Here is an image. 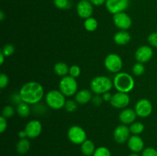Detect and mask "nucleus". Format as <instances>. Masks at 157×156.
Returning <instances> with one entry per match:
<instances>
[{
	"label": "nucleus",
	"instance_id": "obj_43",
	"mask_svg": "<svg viewBox=\"0 0 157 156\" xmlns=\"http://www.w3.org/2000/svg\"><path fill=\"white\" fill-rule=\"evenodd\" d=\"M128 156H141V155H140L139 154H138V153H132V154H130V155H128Z\"/></svg>",
	"mask_w": 157,
	"mask_h": 156
},
{
	"label": "nucleus",
	"instance_id": "obj_2",
	"mask_svg": "<svg viewBox=\"0 0 157 156\" xmlns=\"http://www.w3.org/2000/svg\"><path fill=\"white\" fill-rule=\"evenodd\" d=\"M113 87L117 92L129 93L135 87L134 78L127 72H119L116 73L113 80Z\"/></svg>",
	"mask_w": 157,
	"mask_h": 156
},
{
	"label": "nucleus",
	"instance_id": "obj_34",
	"mask_svg": "<svg viewBox=\"0 0 157 156\" xmlns=\"http://www.w3.org/2000/svg\"><path fill=\"white\" fill-rule=\"evenodd\" d=\"M147 40L151 47L157 48V32H153V33L150 34Z\"/></svg>",
	"mask_w": 157,
	"mask_h": 156
},
{
	"label": "nucleus",
	"instance_id": "obj_7",
	"mask_svg": "<svg viewBox=\"0 0 157 156\" xmlns=\"http://www.w3.org/2000/svg\"><path fill=\"white\" fill-rule=\"evenodd\" d=\"M67 138L75 145H81L87 139L86 131L80 125H72L67 130Z\"/></svg>",
	"mask_w": 157,
	"mask_h": 156
},
{
	"label": "nucleus",
	"instance_id": "obj_40",
	"mask_svg": "<svg viewBox=\"0 0 157 156\" xmlns=\"http://www.w3.org/2000/svg\"><path fill=\"white\" fill-rule=\"evenodd\" d=\"M18 136L19 139H25L27 137V134H26V132L24 130H21V131L18 132Z\"/></svg>",
	"mask_w": 157,
	"mask_h": 156
},
{
	"label": "nucleus",
	"instance_id": "obj_6",
	"mask_svg": "<svg viewBox=\"0 0 157 156\" xmlns=\"http://www.w3.org/2000/svg\"><path fill=\"white\" fill-rule=\"evenodd\" d=\"M123 60L117 54L111 53L107 55L104 59V67L107 71L112 73H117L121 71L123 68Z\"/></svg>",
	"mask_w": 157,
	"mask_h": 156
},
{
	"label": "nucleus",
	"instance_id": "obj_41",
	"mask_svg": "<svg viewBox=\"0 0 157 156\" xmlns=\"http://www.w3.org/2000/svg\"><path fill=\"white\" fill-rule=\"evenodd\" d=\"M6 57L3 54L2 52H0V65H2L5 62V58Z\"/></svg>",
	"mask_w": 157,
	"mask_h": 156
},
{
	"label": "nucleus",
	"instance_id": "obj_10",
	"mask_svg": "<svg viewBox=\"0 0 157 156\" xmlns=\"http://www.w3.org/2000/svg\"><path fill=\"white\" fill-rule=\"evenodd\" d=\"M105 6L110 13L115 15L124 12L130 6V0H106Z\"/></svg>",
	"mask_w": 157,
	"mask_h": 156
},
{
	"label": "nucleus",
	"instance_id": "obj_42",
	"mask_svg": "<svg viewBox=\"0 0 157 156\" xmlns=\"http://www.w3.org/2000/svg\"><path fill=\"white\" fill-rule=\"evenodd\" d=\"M5 18H6V15H5L4 12H3V11H1V12H0V20L2 21L3 20L5 19Z\"/></svg>",
	"mask_w": 157,
	"mask_h": 156
},
{
	"label": "nucleus",
	"instance_id": "obj_20",
	"mask_svg": "<svg viewBox=\"0 0 157 156\" xmlns=\"http://www.w3.org/2000/svg\"><path fill=\"white\" fill-rule=\"evenodd\" d=\"M95 150L94 143L90 139H86L81 145V151L84 156H93Z\"/></svg>",
	"mask_w": 157,
	"mask_h": 156
},
{
	"label": "nucleus",
	"instance_id": "obj_29",
	"mask_svg": "<svg viewBox=\"0 0 157 156\" xmlns=\"http://www.w3.org/2000/svg\"><path fill=\"white\" fill-rule=\"evenodd\" d=\"M64 109L68 113H72V112H75V110L78 108V102L75 100H72V99H67L65 102V105H64Z\"/></svg>",
	"mask_w": 157,
	"mask_h": 156
},
{
	"label": "nucleus",
	"instance_id": "obj_15",
	"mask_svg": "<svg viewBox=\"0 0 157 156\" xmlns=\"http://www.w3.org/2000/svg\"><path fill=\"white\" fill-rule=\"evenodd\" d=\"M76 9L78 16L84 20L91 17L94 12L93 5L88 0H81L77 5Z\"/></svg>",
	"mask_w": 157,
	"mask_h": 156
},
{
	"label": "nucleus",
	"instance_id": "obj_21",
	"mask_svg": "<svg viewBox=\"0 0 157 156\" xmlns=\"http://www.w3.org/2000/svg\"><path fill=\"white\" fill-rule=\"evenodd\" d=\"M31 143L28 138L25 139H20L16 144L17 152L21 154H25L30 150Z\"/></svg>",
	"mask_w": 157,
	"mask_h": 156
},
{
	"label": "nucleus",
	"instance_id": "obj_14",
	"mask_svg": "<svg viewBox=\"0 0 157 156\" xmlns=\"http://www.w3.org/2000/svg\"><path fill=\"white\" fill-rule=\"evenodd\" d=\"M130 134L131 133H130L129 126L121 124L115 128L113 131V139L115 142L119 144L125 143L130 137Z\"/></svg>",
	"mask_w": 157,
	"mask_h": 156
},
{
	"label": "nucleus",
	"instance_id": "obj_28",
	"mask_svg": "<svg viewBox=\"0 0 157 156\" xmlns=\"http://www.w3.org/2000/svg\"><path fill=\"white\" fill-rule=\"evenodd\" d=\"M15 113V111L13 106H12L10 105H7L3 107L2 111V116H4L6 119H8V118H11L12 116H13Z\"/></svg>",
	"mask_w": 157,
	"mask_h": 156
},
{
	"label": "nucleus",
	"instance_id": "obj_9",
	"mask_svg": "<svg viewBox=\"0 0 157 156\" xmlns=\"http://www.w3.org/2000/svg\"><path fill=\"white\" fill-rule=\"evenodd\" d=\"M134 110L137 116L147 118L150 116L153 112V104L149 99H141L136 102Z\"/></svg>",
	"mask_w": 157,
	"mask_h": 156
},
{
	"label": "nucleus",
	"instance_id": "obj_16",
	"mask_svg": "<svg viewBox=\"0 0 157 156\" xmlns=\"http://www.w3.org/2000/svg\"><path fill=\"white\" fill-rule=\"evenodd\" d=\"M127 146L132 152L139 153L144 149V142L140 136L132 135L127 141Z\"/></svg>",
	"mask_w": 157,
	"mask_h": 156
},
{
	"label": "nucleus",
	"instance_id": "obj_36",
	"mask_svg": "<svg viewBox=\"0 0 157 156\" xmlns=\"http://www.w3.org/2000/svg\"><path fill=\"white\" fill-rule=\"evenodd\" d=\"M7 120H6V118H5L4 116H0V132L3 133L7 128Z\"/></svg>",
	"mask_w": 157,
	"mask_h": 156
},
{
	"label": "nucleus",
	"instance_id": "obj_24",
	"mask_svg": "<svg viewBox=\"0 0 157 156\" xmlns=\"http://www.w3.org/2000/svg\"><path fill=\"white\" fill-rule=\"evenodd\" d=\"M84 27L86 29V31L89 32H93L96 31L98 28V21L96 18L93 17L87 18L84 20Z\"/></svg>",
	"mask_w": 157,
	"mask_h": 156
},
{
	"label": "nucleus",
	"instance_id": "obj_31",
	"mask_svg": "<svg viewBox=\"0 0 157 156\" xmlns=\"http://www.w3.org/2000/svg\"><path fill=\"white\" fill-rule=\"evenodd\" d=\"M81 70L80 68V67L78 65H72L71 66L70 68H69V74L71 76L74 78H78V76L81 75Z\"/></svg>",
	"mask_w": 157,
	"mask_h": 156
},
{
	"label": "nucleus",
	"instance_id": "obj_30",
	"mask_svg": "<svg viewBox=\"0 0 157 156\" xmlns=\"http://www.w3.org/2000/svg\"><path fill=\"white\" fill-rule=\"evenodd\" d=\"M54 4L59 9H67L71 7L70 0H54Z\"/></svg>",
	"mask_w": 157,
	"mask_h": 156
},
{
	"label": "nucleus",
	"instance_id": "obj_11",
	"mask_svg": "<svg viewBox=\"0 0 157 156\" xmlns=\"http://www.w3.org/2000/svg\"><path fill=\"white\" fill-rule=\"evenodd\" d=\"M113 21L114 25L120 30L127 31L132 25L131 18L128 14L124 12L113 15Z\"/></svg>",
	"mask_w": 157,
	"mask_h": 156
},
{
	"label": "nucleus",
	"instance_id": "obj_22",
	"mask_svg": "<svg viewBox=\"0 0 157 156\" xmlns=\"http://www.w3.org/2000/svg\"><path fill=\"white\" fill-rule=\"evenodd\" d=\"M69 68L70 67H68L66 63L58 62L54 66V71L58 76L64 77L69 74Z\"/></svg>",
	"mask_w": 157,
	"mask_h": 156
},
{
	"label": "nucleus",
	"instance_id": "obj_4",
	"mask_svg": "<svg viewBox=\"0 0 157 156\" xmlns=\"http://www.w3.org/2000/svg\"><path fill=\"white\" fill-rule=\"evenodd\" d=\"M44 100L49 108L59 110L64 108L67 99L66 96L59 90H52L46 93Z\"/></svg>",
	"mask_w": 157,
	"mask_h": 156
},
{
	"label": "nucleus",
	"instance_id": "obj_33",
	"mask_svg": "<svg viewBox=\"0 0 157 156\" xmlns=\"http://www.w3.org/2000/svg\"><path fill=\"white\" fill-rule=\"evenodd\" d=\"M141 156H157V150L152 147H147L143 150Z\"/></svg>",
	"mask_w": 157,
	"mask_h": 156
},
{
	"label": "nucleus",
	"instance_id": "obj_37",
	"mask_svg": "<svg viewBox=\"0 0 157 156\" xmlns=\"http://www.w3.org/2000/svg\"><path fill=\"white\" fill-rule=\"evenodd\" d=\"M92 102H93L94 105L95 106H101V104L103 103V102H104V99H103V97L101 95H98L96 94V96H93V98H92Z\"/></svg>",
	"mask_w": 157,
	"mask_h": 156
},
{
	"label": "nucleus",
	"instance_id": "obj_18",
	"mask_svg": "<svg viewBox=\"0 0 157 156\" xmlns=\"http://www.w3.org/2000/svg\"><path fill=\"white\" fill-rule=\"evenodd\" d=\"M92 91L87 89H82L77 92L75 94V101L80 105H84L92 100Z\"/></svg>",
	"mask_w": 157,
	"mask_h": 156
},
{
	"label": "nucleus",
	"instance_id": "obj_19",
	"mask_svg": "<svg viewBox=\"0 0 157 156\" xmlns=\"http://www.w3.org/2000/svg\"><path fill=\"white\" fill-rule=\"evenodd\" d=\"M130 40H131V36L127 31L121 30L115 33L113 36V41L117 45H126L130 42Z\"/></svg>",
	"mask_w": 157,
	"mask_h": 156
},
{
	"label": "nucleus",
	"instance_id": "obj_8",
	"mask_svg": "<svg viewBox=\"0 0 157 156\" xmlns=\"http://www.w3.org/2000/svg\"><path fill=\"white\" fill-rule=\"evenodd\" d=\"M130 102V97L128 93L117 92L113 94L110 103L113 108L123 110L127 108Z\"/></svg>",
	"mask_w": 157,
	"mask_h": 156
},
{
	"label": "nucleus",
	"instance_id": "obj_17",
	"mask_svg": "<svg viewBox=\"0 0 157 156\" xmlns=\"http://www.w3.org/2000/svg\"><path fill=\"white\" fill-rule=\"evenodd\" d=\"M137 115L133 109L125 108L123 109L119 114V119L124 125H130L136 121Z\"/></svg>",
	"mask_w": 157,
	"mask_h": 156
},
{
	"label": "nucleus",
	"instance_id": "obj_26",
	"mask_svg": "<svg viewBox=\"0 0 157 156\" xmlns=\"http://www.w3.org/2000/svg\"><path fill=\"white\" fill-rule=\"evenodd\" d=\"M145 70L146 68L144 64L140 62H137L136 63V64H133V67H132V72H133V75L137 76H141V75L144 74Z\"/></svg>",
	"mask_w": 157,
	"mask_h": 156
},
{
	"label": "nucleus",
	"instance_id": "obj_1",
	"mask_svg": "<svg viewBox=\"0 0 157 156\" xmlns=\"http://www.w3.org/2000/svg\"><path fill=\"white\" fill-rule=\"evenodd\" d=\"M18 93L22 102L34 106L42 100L44 96V90L40 83L29 81L21 86Z\"/></svg>",
	"mask_w": 157,
	"mask_h": 156
},
{
	"label": "nucleus",
	"instance_id": "obj_39",
	"mask_svg": "<svg viewBox=\"0 0 157 156\" xmlns=\"http://www.w3.org/2000/svg\"><path fill=\"white\" fill-rule=\"evenodd\" d=\"M88 1H90L93 6H101L106 2V0H88Z\"/></svg>",
	"mask_w": 157,
	"mask_h": 156
},
{
	"label": "nucleus",
	"instance_id": "obj_32",
	"mask_svg": "<svg viewBox=\"0 0 157 156\" xmlns=\"http://www.w3.org/2000/svg\"><path fill=\"white\" fill-rule=\"evenodd\" d=\"M1 52H2L3 54H4L6 58H7V57H10L12 56L14 54V52H15V47H14L12 44H7L2 47Z\"/></svg>",
	"mask_w": 157,
	"mask_h": 156
},
{
	"label": "nucleus",
	"instance_id": "obj_35",
	"mask_svg": "<svg viewBox=\"0 0 157 156\" xmlns=\"http://www.w3.org/2000/svg\"><path fill=\"white\" fill-rule=\"evenodd\" d=\"M9 76H8L6 73H1V74H0V88H6V87L9 85Z\"/></svg>",
	"mask_w": 157,
	"mask_h": 156
},
{
	"label": "nucleus",
	"instance_id": "obj_23",
	"mask_svg": "<svg viewBox=\"0 0 157 156\" xmlns=\"http://www.w3.org/2000/svg\"><path fill=\"white\" fill-rule=\"evenodd\" d=\"M16 113H18V115L20 116V117H22V118L29 117L31 113L30 105L21 101V102H19V103L17 105Z\"/></svg>",
	"mask_w": 157,
	"mask_h": 156
},
{
	"label": "nucleus",
	"instance_id": "obj_12",
	"mask_svg": "<svg viewBox=\"0 0 157 156\" xmlns=\"http://www.w3.org/2000/svg\"><path fill=\"white\" fill-rule=\"evenodd\" d=\"M42 124L40 121L36 119H32L29 121L25 127V131L26 132L28 139H33L38 137L42 132Z\"/></svg>",
	"mask_w": 157,
	"mask_h": 156
},
{
	"label": "nucleus",
	"instance_id": "obj_38",
	"mask_svg": "<svg viewBox=\"0 0 157 156\" xmlns=\"http://www.w3.org/2000/svg\"><path fill=\"white\" fill-rule=\"evenodd\" d=\"M101 96H102L104 101L110 102V100H111V98H112V96H113V95H112L110 92H107V93H104V94H102Z\"/></svg>",
	"mask_w": 157,
	"mask_h": 156
},
{
	"label": "nucleus",
	"instance_id": "obj_25",
	"mask_svg": "<svg viewBox=\"0 0 157 156\" xmlns=\"http://www.w3.org/2000/svg\"><path fill=\"white\" fill-rule=\"evenodd\" d=\"M130 131L132 135H136V136H140L143 132L144 131V125L140 122H133L130 124Z\"/></svg>",
	"mask_w": 157,
	"mask_h": 156
},
{
	"label": "nucleus",
	"instance_id": "obj_13",
	"mask_svg": "<svg viewBox=\"0 0 157 156\" xmlns=\"http://www.w3.org/2000/svg\"><path fill=\"white\" fill-rule=\"evenodd\" d=\"M153 56V50L150 46L142 45L136 49L135 52V59L137 62L144 63L149 62Z\"/></svg>",
	"mask_w": 157,
	"mask_h": 156
},
{
	"label": "nucleus",
	"instance_id": "obj_27",
	"mask_svg": "<svg viewBox=\"0 0 157 156\" xmlns=\"http://www.w3.org/2000/svg\"><path fill=\"white\" fill-rule=\"evenodd\" d=\"M93 156H111V152L107 147L100 146L96 148Z\"/></svg>",
	"mask_w": 157,
	"mask_h": 156
},
{
	"label": "nucleus",
	"instance_id": "obj_5",
	"mask_svg": "<svg viewBox=\"0 0 157 156\" xmlns=\"http://www.w3.org/2000/svg\"><path fill=\"white\" fill-rule=\"evenodd\" d=\"M58 87H59L58 90L66 97H71L75 96L77 92L78 91V84L76 78L72 77L70 75L61 77Z\"/></svg>",
	"mask_w": 157,
	"mask_h": 156
},
{
	"label": "nucleus",
	"instance_id": "obj_3",
	"mask_svg": "<svg viewBox=\"0 0 157 156\" xmlns=\"http://www.w3.org/2000/svg\"><path fill=\"white\" fill-rule=\"evenodd\" d=\"M113 87V80L107 76H97L91 80L90 84L92 93L98 95H102L110 92Z\"/></svg>",
	"mask_w": 157,
	"mask_h": 156
}]
</instances>
